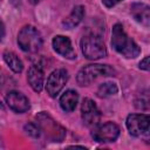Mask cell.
<instances>
[{
  "label": "cell",
  "mask_w": 150,
  "mask_h": 150,
  "mask_svg": "<svg viewBox=\"0 0 150 150\" xmlns=\"http://www.w3.org/2000/svg\"><path fill=\"white\" fill-rule=\"evenodd\" d=\"M111 46L118 54L127 59H135L141 53V48L138 47V45L131 38L128 36L121 23H116L112 27Z\"/></svg>",
  "instance_id": "1"
},
{
  "label": "cell",
  "mask_w": 150,
  "mask_h": 150,
  "mask_svg": "<svg viewBox=\"0 0 150 150\" xmlns=\"http://www.w3.org/2000/svg\"><path fill=\"white\" fill-rule=\"evenodd\" d=\"M116 70L109 64H88L80 69L76 76V81L80 86L87 87L95 82L101 76H115Z\"/></svg>",
  "instance_id": "2"
},
{
  "label": "cell",
  "mask_w": 150,
  "mask_h": 150,
  "mask_svg": "<svg viewBox=\"0 0 150 150\" xmlns=\"http://www.w3.org/2000/svg\"><path fill=\"white\" fill-rule=\"evenodd\" d=\"M82 54L88 60H98L107 55V48L103 39L95 33L84 35L80 42Z\"/></svg>",
  "instance_id": "3"
},
{
  "label": "cell",
  "mask_w": 150,
  "mask_h": 150,
  "mask_svg": "<svg viewBox=\"0 0 150 150\" xmlns=\"http://www.w3.org/2000/svg\"><path fill=\"white\" fill-rule=\"evenodd\" d=\"M42 42L41 33L30 25L22 27L18 34V45L25 53H38L42 47Z\"/></svg>",
  "instance_id": "4"
},
{
  "label": "cell",
  "mask_w": 150,
  "mask_h": 150,
  "mask_svg": "<svg viewBox=\"0 0 150 150\" xmlns=\"http://www.w3.org/2000/svg\"><path fill=\"white\" fill-rule=\"evenodd\" d=\"M38 125L40 127L41 132H45L48 138L53 142H61L66 136V130L55 121L52 116L46 112H40L36 116Z\"/></svg>",
  "instance_id": "5"
},
{
  "label": "cell",
  "mask_w": 150,
  "mask_h": 150,
  "mask_svg": "<svg viewBox=\"0 0 150 150\" xmlns=\"http://www.w3.org/2000/svg\"><path fill=\"white\" fill-rule=\"evenodd\" d=\"M125 124L130 135L135 137H142L149 134L150 117L146 114H130L127 117Z\"/></svg>",
  "instance_id": "6"
},
{
  "label": "cell",
  "mask_w": 150,
  "mask_h": 150,
  "mask_svg": "<svg viewBox=\"0 0 150 150\" xmlns=\"http://www.w3.org/2000/svg\"><path fill=\"white\" fill-rule=\"evenodd\" d=\"M94 141L100 143H110L115 142L120 136V128L112 122H107L104 124H97L91 131Z\"/></svg>",
  "instance_id": "7"
},
{
  "label": "cell",
  "mask_w": 150,
  "mask_h": 150,
  "mask_svg": "<svg viewBox=\"0 0 150 150\" xmlns=\"http://www.w3.org/2000/svg\"><path fill=\"white\" fill-rule=\"evenodd\" d=\"M68 71L66 69H56L54 70L47 79V84H46V90L50 97H56L64 84L68 81Z\"/></svg>",
  "instance_id": "8"
},
{
  "label": "cell",
  "mask_w": 150,
  "mask_h": 150,
  "mask_svg": "<svg viewBox=\"0 0 150 150\" xmlns=\"http://www.w3.org/2000/svg\"><path fill=\"white\" fill-rule=\"evenodd\" d=\"M81 116L83 120V123L89 127L94 128L100 123L101 120V112L95 104V102L90 98H84L81 105Z\"/></svg>",
  "instance_id": "9"
},
{
  "label": "cell",
  "mask_w": 150,
  "mask_h": 150,
  "mask_svg": "<svg viewBox=\"0 0 150 150\" xmlns=\"http://www.w3.org/2000/svg\"><path fill=\"white\" fill-rule=\"evenodd\" d=\"M5 100H6V103L9 107V109H12L13 111L19 112V114L26 112L30 108V104H29L28 98L22 93L16 91V90L9 91L6 95Z\"/></svg>",
  "instance_id": "10"
},
{
  "label": "cell",
  "mask_w": 150,
  "mask_h": 150,
  "mask_svg": "<svg viewBox=\"0 0 150 150\" xmlns=\"http://www.w3.org/2000/svg\"><path fill=\"white\" fill-rule=\"evenodd\" d=\"M52 45H53L54 50L57 54H60L61 56H63L68 60L76 59V53H75V50L73 48V45H71V41L68 36L56 35V36H54V39L52 41Z\"/></svg>",
  "instance_id": "11"
},
{
  "label": "cell",
  "mask_w": 150,
  "mask_h": 150,
  "mask_svg": "<svg viewBox=\"0 0 150 150\" xmlns=\"http://www.w3.org/2000/svg\"><path fill=\"white\" fill-rule=\"evenodd\" d=\"M27 80L32 89L36 93H40L43 89V81H45V73L41 66L33 64L27 73Z\"/></svg>",
  "instance_id": "12"
},
{
  "label": "cell",
  "mask_w": 150,
  "mask_h": 150,
  "mask_svg": "<svg viewBox=\"0 0 150 150\" xmlns=\"http://www.w3.org/2000/svg\"><path fill=\"white\" fill-rule=\"evenodd\" d=\"M130 12L135 20L141 25L149 27L150 23V7L145 4H132L130 7Z\"/></svg>",
  "instance_id": "13"
},
{
  "label": "cell",
  "mask_w": 150,
  "mask_h": 150,
  "mask_svg": "<svg viewBox=\"0 0 150 150\" xmlns=\"http://www.w3.org/2000/svg\"><path fill=\"white\" fill-rule=\"evenodd\" d=\"M83 16H84V7L81 5L75 6L73 11L69 13V15L62 21V26L66 29H73L82 21Z\"/></svg>",
  "instance_id": "14"
},
{
  "label": "cell",
  "mask_w": 150,
  "mask_h": 150,
  "mask_svg": "<svg viewBox=\"0 0 150 150\" xmlns=\"http://www.w3.org/2000/svg\"><path fill=\"white\" fill-rule=\"evenodd\" d=\"M77 102H79V94L73 89L66 90L60 97V107L62 108V110L67 112L73 111L76 108Z\"/></svg>",
  "instance_id": "15"
},
{
  "label": "cell",
  "mask_w": 150,
  "mask_h": 150,
  "mask_svg": "<svg viewBox=\"0 0 150 150\" xmlns=\"http://www.w3.org/2000/svg\"><path fill=\"white\" fill-rule=\"evenodd\" d=\"M4 60H5L6 64L14 73H21L23 70V63L14 52H11V50L4 52Z\"/></svg>",
  "instance_id": "16"
},
{
  "label": "cell",
  "mask_w": 150,
  "mask_h": 150,
  "mask_svg": "<svg viewBox=\"0 0 150 150\" xmlns=\"http://www.w3.org/2000/svg\"><path fill=\"white\" fill-rule=\"evenodd\" d=\"M118 93V87L116 83L114 82H103L100 84L98 89H97V96L101 98H107V97H111L115 96Z\"/></svg>",
  "instance_id": "17"
},
{
  "label": "cell",
  "mask_w": 150,
  "mask_h": 150,
  "mask_svg": "<svg viewBox=\"0 0 150 150\" xmlns=\"http://www.w3.org/2000/svg\"><path fill=\"white\" fill-rule=\"evenodd\" d=\"M25 131L26 134H28L29 136L34 137V138H38L40 135H41V130H40V127L38 125V123H28L25 125Z\"/></svg>",
  "instance_id": "18"
},
{
  "label": "cell",
  "mask_w": 150,
  "mask_h": 150,
  "mask_svg": "<svg viewBox=\"0 0 150 150\" xmlns=\"http://www.w3.org/2000/svg\"><path fill=\"white\" fill-rule=\"evenodd\" d=\"M135 105H136V108H138V109H141V110H148V108H149L148 94H144V96L141 95V97L135 101Z\"/></svg>",
  "instance_id": "19"
},
{
  "label": "cell",
  "mask_w": 150,
  "mask_h": 150,
  "mask_svg": "<svg viewBox=\"0 0 150 150\" xmlns=\"http://www.w3.org/2000/svg\"><path fill=\"white\" fill-rule=\"evenodd\" d=\"M149 56H145L141 62H139V69L143 70H149Z\"/></svg>",
  "instance_id": "20"
},
{
  "label": "cell",
  "mask_w": 150,
  "mask_h": 150,
  "mask_svg": "<svg viewBox=\"0 0 150 150\" xmlns=\"http://www.w3.org/2000/svg\"><path fill=\"white\" fill-rule=\"evenodd\" d=\"M121 1H123V0H102L103 5H104L105 7H108V8L114 7L115 5H117V4H118V2H121Z\"/></svg>",
  "instance_id": "21"
},
{
  "label": "cell",
  "mask_w": 150,
  "mask_h": 150,
  "mask_svg": "<svg viewBox=\"0 0 150 150\" xmlns=\"http://www.w3.org/2000/svg\"><path fill=\"white\" fill-rule=\"evenodd\" d=\"M5 34H6V29H5V25L2 21H0V42L4 40L5 38Z\"/></svg>",
  "instance_id": "22"
},
{
  "label": "cell",
  "mask_w": 150,
  "mask_h": 150,
  "mask_svg": "<svg viewBox=\"0 0 150 150\" xmlns=\"http://www.w3.org/2000/svg\"><path fill=\"white\" fill-rule=\"evenodd\" d=\"M30 4H33V5H35V4H38V2H40L41 0H28Z\"/></svg>",
  "instance_id": "23"
}]
</instances>
